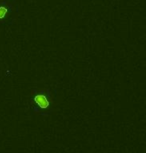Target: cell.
Listing matches in <instances>:
<instances>
[{
  "instance_id": "2",
  "label": "cell",
  "mask_w": 146,
  "mask_h": 153,
  "mask_svg": "<svg viewBox=\"0 0 146 153\" xmlns=\"http://www.w3.org/2000/svg\"><path fill=\"white\" fill-rule=\"evenodd\" d=\"M14 13L13 6L10 0H1L0 1V23L10 21L11 14Z\"/></svg>"
},
{
  "instance_id": "1",
  "label": "cell",
  "mask_w": 146,
  "mask_h": 153,
  "mask_svg": "<svg viewBox=\"0 0 146 153\" xmlns=\"http://www.w3.org/2000/svg\"><path fill=\"white\" fill-rule=\"evenodd\" d=\"M31 103L33 104L34 111H40L44 115V112H48L52 105V98L48 89L35 90L31 96Z\"/></svg>"
}]
</instances>
